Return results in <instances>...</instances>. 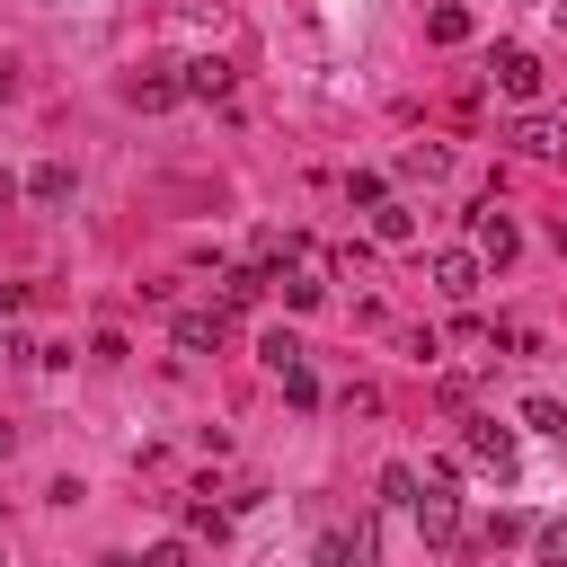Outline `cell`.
Returning a JSON list of instances; mask_svg holds the SVG:
<instances>
[{
  "label": "cell",
  "instance_id": "cell-1",
  "mask_svg": "<svg viewBox=\"0 0 567 567\" xmlns=\"http://www.w3.org/2000/svg\"><path fill=\"white\" fill-rule=\"evenodd\" d=\"M408 514H416L425 549H452V540H461V496H452V487H416V505H408Z\"/></svg>",
  "mask_w": 567,
  "mask_h": 567
},
{
  "label": "cell",
  "instance_id": "cell-2",
  "mask_svg": "<svg viewBox=\"0 0 567 567\" xmlns=\"http://www.w3.org/2000/svg\"><path fill=\"white\" fill-rule=\"evenodd\" d=\"M514 248H523L514 221H505L496 204H478V213H470V257H478V266H514Z\"/></svg>",
  "mask_w": 567,
  "mask_h": 567
},
{
  "label": "cell",
  "instance_id": "cell-3",
  "mask_svg": "<svg viewBox=\"0 0 567 567\" xmlns=\"http://www.w3.org/2000/svg\"><path fill=\"white\" fill-rule=\"evenodd\" d=\"M425 275H434V292H443V301H470V292L487 284V266H478L470 248H434V257H425Z\"/></svg>",
  "mask_w": 567,
  "mask_h": 567
},
{
  "label": "cell",
  "instance_id": "cell-4",
  "mask_svg": "<svg viewBox=\"0 0 567 567\" xmlns=\"http://www.w3.org/2000/svg\"><path fill=\"white\" fill-rule=\"evenodd\" d=\"M124 97H133L142 115H159V106H177V97H186V71H177V62H151V71H133V80H124Z\"/></svg>",
  "mask_w": 567,
  "mask_h": 567
},
{
  "label": "cell",
  "instance_id": "cell-5",
  "mask_svg": "<svg viewBox=\"0 0 567 567\" xmlns=\"http://www.w3.org/2000/svg\"><path fill=\"white\" fill-rule=\"evenodd\" d=\"M461 461H478V470H514V434L496 425V416H470V434H461Z\"/></svg>",
  "mask_w": 567,
  "mask_h": 567
},
{
  "label": "cell",
  "instance_id": "cell-6",
  "mask_svg": "<svg viewBox=\"0 0 567 567\" xmlns=\"http://www.w3.org/2000/svg\"><path fill=\"white\" fill-rule=\"evenodd\" d=\"M487 71H496V89H505V97H540V53H532V44H496V62H487Z\"/></svg>",
  "mask_w": 567,
  "mask_h": 567
},
{
  "label": "cell",
  "instance_id": "cell-7",
  "mask_svg": "<svg viewBox=\"0 0 567 567\" xmlns=\"http://www.w3.org/2000/svg\"><path fill=\"white\" fill-rule=\"evenodd\" d=\"M505 142H514L523 159H558V151H567V124H549V115H523Z\"/></svg>",
  "mask_w": 567,
  "mask_h": 567
},
{
  "label": "cell",
  "instance_id": "cell-8",
  "mask_svg": "<svg viewBox=\"0 0 567 567\" xmlns=\"http://www.w3.org/2000/svg\"><path fill=\"white\" fill-rule=\"evenodd\" d=\"M301 257H310V248H301ZM301 257L266 275V284H284V310H319V292H328V284H319V266H301Z\"/></svg>",
  "mask_w": 567,
  "mask_h": 567
},
{
  "label": "cell",
  "instance_id": "cell-9",
  "mask_svg": "<svg viewBox=\"0 0 567 567\" xmlns=\"http://www.w3.org/2000/svg\"><path fill=\"white\" fill-rule=\"evenodd\" d=\"M177 71H186V97H204V106L230 97V62H221V53H195V62H177Z\"/></svg>",
  "mask_w": 567,
  "mask_h": 567
},
{
  "label": "cell",
  "instance_id": "cell-10",
  "mask_svg": "<svg viewBox=\"0 0 567 567\" xmlns=\"http://www.w3.org/2000/svg\"><path fill=\"white\" fill-rule=\"evenodd\" d=\"M168 337H177L186 354H213V346H221V310H177V319H168Z\"/></svg>",
  "mask_w": 567,
  "mask_h": 567
},
{
  "label": "cell",
  "instance_id": "cell-11",
  "mask_svg": "<svg viewBox=\"0 0 567 567\" xmlns=\"http://www.w3.org/2000/svg\"><path fill=\"white\" fill-rule=\"evenodd\" d=\"M372 239H381V248H416V213H408L399 195H390V204H372Z\"/></svg>",
  "mask_w": 567,
  "mask_h": 567
},
{
  "label": "cell",
  "instance_id": "cell-12",
  "mask_svg": "<svg viewBox=\"0 0 567 567\" xmlns=\"http://www.w3.org/2000/svg\"><path fill=\"white\" fill-rule=\"evenodd\" d=\"M319 567H372V532H319Z\"/></svg>",
  "mask_w": 567,
  "mask_h": 567
},
{
  "label": "cell",
  "instance_id": "cell-13",
  "mask_svg": "<svg viewBox=\"0 0 567 567\" xmlns=\"http://www.w3.org/2000/svg\"><path fill=\"white\" fill-rule=\"evenodd\" d=\"M425 35H434V44H470V9H461V0L425 9Z\"/></svg>",
  "mask_w": 567,
  "mask_h": 567
},
{
  "label": "cell",
  "instance_id": "cell-14",
  "mask_svg": "<svg viewBox=\"0 0 567 567\" xmlns=\"http://www.w3.org/2000/svg\"><path fill=\"white\" fill-rule=\"evenodd\" d=\"M27 195H35V204H71V168H62V159L27 168Z\"/></svg>",
  "mask_w": 567,
  "mask_h": 567
},
{
  "label": "cell",
  "instance_id": "cell-15",
  "mask_svg": "<svg viewBox=\"0 0 567 567\" xmlns=\"http://www.w3.org/2000/svg\"><path fill=\"white\" fill-rule=\"evenodd\" d=\"M257 292H266L257 266H230V275H221V310H257Z\"/></svg>",
  "mask_w": 567,
  "mask_h": 567
},
{
  "label": "cell",
  "instance_id": "cell-16",
  "mask_svg": "<svg viewBox=\"0 0 567 567\" xmlns=\"http://www.w3.org/2000/svg\"><path fill=\"white\" fill-rule=\"evenodd\" d=\"M399 168H408V177H443V168H452V151H443V142H408V151H399Z\"/></svg>",
  "mask_w": 567,
  "mask_h": 567
},
{
  "label": "cell",
  "instance_id": "cell-17",
  "mask_svg": "<svg viewBox=\"0 0 567 567\" xmlns=\"http://www.w3.org/2000/svg\"><path fill=\"white\" fill-rule=\"evenodd\" d=\"M257 354H266V372H292V363H301V337H292V328H266Z\"/></svg>",
  "mask_w": 567,
  "mask_h": 567
},
{
  "label": "cell",
  "instance_id": "cell-18",
  "mask_svg": "<svg viewBox=\"0 0 567 567\" xmlns=\"http://www.w3.org/2000/svg\"><path fill=\"white\" fill-rule=\"evenodd\" d=\"M186 532H204V540H221V532H230V505H213V496H195V505H186Z\"/></svg>",
  "mask_w": 567,
  "mask_h": 567
},
{
  "label": "cell",
  "instance_id": "cell-19",
  "mask_svg": "<svg viewBox=\"0 0 567 567\" xmlns=\"http://www.w3.org/2000/svg\"><path fill=\"white\" fill-rule=\"evenodd\" d=\"M532 558H540V567H567V514H558V523H540V532H532Z\"/></svg>",
  "mask_w": 567,
  "mask_h": 567
},
{
  "label": "cell",
  "instance_id": "cell-20",
  "mask_svg": "<svg viewBox=\"0 0 567 567\" xmlns=\"http://www.w3.org/2000/svg\"><path fill=\"white\" fill-rule=\"evenodd\" d=\"M523 425H532V434H567V408H558V399H523Z\"/></svg>",
  "mask_w": 567,
  "mask_h": 567
},
{
  "label": "cell",
  "instance_id": "cell-21",
  "mask_svg": "<svg viewBox=\"0 0 567 567\" xmlns=\"http://www.w3.org/2000/svg\"><path fill=\"white\" fill-rule=\"evenodd\" d=\"M381 505H416V470H408V461L381 470Z\"/></svg>",
  "mask_w": 567,
  "mask_h": 567
},
{
  "label": "cell",
  "instance_id": "cell-22",
  "mask_svg": "<svg viewBox=\"0 0 567 567\" xmlns=\"http://www.w3.org/2000/svg\"><path fill=\"white\" fill-rule=\"evenodd\" d=\"M346 204H363V213H372V204H390V186H381L372 168H354V177H346Z\"/></svg>",
  "mask_w": 567,
  "mask_h": 567
},
{
  "label": "cell",
  "instance_id": "cell-23",
  "mask_svg": "<svg viewBox=\"0 0 567 567\" xmlns=\"http://www.w3.org/2000/svg\"><path fill=\"white\" fill-rule=\"evenodd\" d=\"M275 381H284V399H292V408H319V381H310V363H292V372H275Z\"/></svg>",
  "mask_w": 567,
  "mask_h": 567
},
{
  "label": "cell",
  "instance_id": "cell-24",
  "mask_svg": "<svg viewBox=\"0 0 567 567\" xmlns=\"http://www.w3.org/2000/svg\"><path fill=\"white\" fill-rule=\"evenodd\" d=\"M505 540H523V514H487L478 523V549H505Z\"/></svg>",
  "mask_w": 567,
  "mask_h": 567
},
{
  "label": "cell",
  "instance_id": "cell-25",
  "mask_svg": "<svg viewBox=\"0 0 567 567\" xmlns=\"http://www.w3.org/2000/svg\"><path fill=\"white\" fill-rule=\"evenodd\" d=\"M142 567H195V549H186V540H151V549H142Z\"/></svg>",
  "mask_w": 567,
  "mask_h": 567
},
{
  "label": "cell",
  "instance_id": "cell-26",
  "mask_svg": "<svg viewBox=\"0 0 567 567\" xmlns=\"http://www.w3.org/2000/svg\"><path fill=\"white\" fill-rule=\"evenodd\" d=\"M97 567H142V558H133V549H106V558H97Z\"/></svg>",
  "mask_w": 567,
  "mask_h": 567
},
{
  "label": "cell",
  "instance_id": "cell-27",
  "mask_svg": "<svg viewBox=\"0 0 567 567\" xmlns=\"http://www.w3.org/2000/svg\"><path fill=\"white\" fill-rule=\"evenodd\" d=\"M9 97H18V80H9V62H0V106H9Z\"/></svg>",
  "mask_w": 567,
  "mask_h": 567
},
{
  "label": "cell",
  "instance_id": "cell-28",
  "mask_svg": "<svg viewBox=\"0 0 567 567\" xmlns=\"http://www.w3.org/2000/svg\"><path fill=\"white\" fill-rule=\"evenodd\" d=\"M558 248H567V213H558Z\"/></svg>",
  "mask_w": 567,
  "mask_h": 567
},
{
  "label": "cell",
  "instance_id": "cell-29",
  "mask_svg": "<svg viewBox=\"0 0 567 567\" xmlns=\"http://www.w3.org/2000/svg\"><path fill=\"white\" fill-rule=\"evenodd\" d=\"M0 452H9V425H0Z\"/></svg>",
  "mask_w": 567,
  "mask_h": 567
}]
</instances>
